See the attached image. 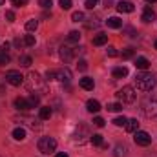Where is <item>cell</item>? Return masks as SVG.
Masks as SVG:
<instances>
[{
  "label": "cell",
  "mask_w": 157,
  "mask_h": 157,
  "mask_svg": "<svg viewBox=\"0 0 157 157\" xmlns=\"http://www.w3.org/2000/svg\"><path fill=\"white\" fill-rule=\"evenodd\" d=\"M57 157H68V154H66V152H59V154H57Z\"/></svg>",
  "instance_id": "43"
},
{
  "label": "cell",
  "mask_w": 157,
  "mask_h": 157,
  "mask_svg": "<svg viewBox=\"0 0 157 157\" xmlns=\"http://www.w3.org/2000/svg\"><path fill=\"white\" fill-rule=\"evenodd\" d=\"M108 57H117V49H115L113 46L108 48Z\"/></svg>",
  "instance_id": "41"
},
{
  "label": "cell",
  "mask_w": 157,
  "mask_h": 157,
  "mask_svg": "<svg viewBox=\"0 0 157 157\" xmlns=\"http://www.w3.org/2000/svg\"><path fill=\"white\" fill-rule=\"evenodd\" d=\"M28 101H29V104H31V108H35V106H39V102H40V97H39V95H35V93H31Z\"/></svg>",
  "instance_id": "28"
},
{
  "label": "cell",
  "mask_w": 157,
  "mask_h": 157,
  "mask_svg": "<svg viewBox=\"0 0 157 157\" xmlns=\"http://www.w3.org/2000/svg\"><path fill=\"white\" fill-rule=\"evenodd\" d=\"M86 110H88L90 113H99V112H101V102L95 101V99H90V101L86 102Z\"/></svg>",
  "instance_id": "13"
},
{
  "label": "cell",
  "mask_w": 157,
  "mask_h": 157,
  "mask_svg": "<svg viewBox=\"0 0 157 157\" xmlns=\"http://www.w3.org/2000/svg\"><path fill=\"white\" fill-rule=\"evenodd\" d=\"M13 6H17V7H22V6H26L28 4V0H9Z\"/></svg>",
  "instance_id": "38"
},
{
  "label": "cell",
  "mask_w": 157,
  "mask_h": 157,
  "mask_svg": "<svg viewBox=\"0 0 157 157\" xmlns=\"http://www.w3.org/2000/svg\"><path fill=\"white\" fill-rule=\"evenodd\" d=\"M148 66H150L148 59H144V57H137V59H135V68H137V70L146 71V70H148Z\"/></svg>",
  "instance_id": "16"
},
{
  "label": "cell",
  "mask_w": 157,
  "mask_h": 157,
  "mask_svg": "<svg viewBox=\"0 0 157 157\" xmlns=\"http://www.w3.org/2000/svg\"><path fill=\"white\" fill-rule=\"evenodd\" d=\"M141 112H143V115H144V117H150V119L157 117V99H152V101L143 102Z\"/></svg>",
  "instance_id": "4"
},
{
  "label": "cell",
  "mask_w": 157,
  "mask_h": 157,
  "mask_svg": "<svg viewBox=\"0 0 157 157\" xmlns=\"http://www.w3.org/2000/svg\"><path fill=\"white\" fill-rule=\"evenodd\" d=\"M37 146H39L40 154L48 155V154H51V152H55V150H57V141H55L53 137H40Z\"/></svg>",
  "instance_id": "3"
},
{
  "label": "cell",
  "mask_w": 157,
  "mask_h": 157,
  "mask_svg": "<svg viewBox=\"0 0 157 157\" xmlns=\"http://www.w3.org/2000/svg\"><path fill=\"white\" fill-rule=\"evenodd\" d=\"M126 121H128V119L124 117V115H122V117H115L113 119V124H115V126H126Z\"/></svg>",
  "instance_id": "33"
},
{
  "label": "cell",
  "mask_w": 157,
  "mask_h": 157,
  "mask_svg": "<svg viewBox=\"0 0 157 157\" xmlns=\"http://www.w3.org/2000/svg\"><path fill=\"white\" fill-rule=\"evenodd\" d=\"M90 141H91V144H95V146H102L104 143H102V135L101 133H93L91 137H90Z\"/></svg>",
  "instance_id": "23"
},
{
  "label": "cell",
  "mask_w": 157,
  "mask_h": 157,
  "mask_svg": "<svg viewBox=\"0 0 157 157\" xmlns=\"http://www.w3.org/2000/svg\"><path fill=\"white\" fill-rule=\"evenodd\" d=\"M15 108H17V110H20V112H26V110H29V108H31V104H29V101H28V99L18 97V99H15Z\"/></svg>",
  "instance_id": "12"
},
{
  "label": "cell",
  "mask_w": 157,
  "mask_h": 157,
  "mask_svg": "<svg viewBox=\"0 0 157 157\" xmlns=\"http://www.w3.org/2000/svg\"><path fill=\"white\" fill-rule=\"evenodd\" d=\"M28 90L29 91L35 90V93H37V90H44V82L40 80V77L37 73H29L28 75Z\"/></svg>",
  "instance_id": "6"
},
{
  "label": "cell",
  "mask_w": 157,
  "mask_h": 157,
  "mask_svg": "<svg viewBox=\"0 0 157 157\" xmlns=\"http://www.w3.org/2000/svg\"><path fill=\"white\" fill-rule=\"evenodd\" d=\"M135 97H137V93L132 86H124L122 90L117 91V99L121 104H132V102H135Z\"/></svg>",
  "instance_id": "2"
},
{
  "label": "cell",
  "mask_w": 157,
  "mask_h": 157,
  "mask_svg": "<svg viewBox=\"0 0 157 157\" xmlns=\"http://www.w3.org/2000/svg\"><path fill=\"white\" fill-rule=\"evenodd\" d=\"M112 73H113V77H115V78H124L126 75H128V68H124V66H119V68H115Z\"/></svg>",
  "instance_id": "20"
},
{
  "label": "cell",
  "mask_w": 157,
  "mask_h": 157,
  "mask_svg": "<svg viewBox=\"0 0 157 157\" xmlns=\"http://www.w3.org/2000/svg\"><path fill=\"white\" fill-rule=\"evenodd\" d=\"M18 62H20V66H24V68H29L33 60H31V57H29V55H22V57L18 59Z\"/></svg>",
  "instance_id": "25"
},
{
  "label": "cell",
  "mask_w": 157,
  "mask_h": 157,
  "mask_svg": "<svg viewBox=\"0 0 157 157\" xmlns=\"http://www.w3.org/2000/svg\"><path fill=\"white\" fill-rule=\"evenodd\" d=\"M6 64H9V55L0 51V66H6Z\"/></svg>",
  "instance_id": "35"
},
{
  "label": "cell",
  "mask_w": 157,
  "mask_h": 157,
  "mask_svg": "<svg viewBox=\"0 0 157 157\" xmlns=\"http://www.w3.org/2000/svg\"><path fill=\"white\" fill-rule=\"evenodd\" d=\"M71 20H73V22H82V20H84V13H82V11H75V13L71 15Z\"/></svg>",
  "instance_id": "29"
},
{
  "label": "cell",
  "mask_w": 157,
  "mask_h": 157,
  "mask_svg": "<svg viewBox=\"0 0 157 157\" xmlns=\"http://www.w3.org/2000/svg\"><path fill=\"white\" fill-rule=\"evenodd\" d=\"M117 9H119V13H133V4L132 2H128V0H121L117 4Z\"/></svg>",
  "instance_id": "11"
},
{
  "label": "cell",
  "mask_w": 157,
  "mask_h": 157,
  "mask_svg": "<svg viewBox=\"0 0 157 157\" xmlns=\"http://www.w3.org/2000/svg\"><path fill=\"white\" fill-rule=\"evenodd\" d=\"M59 4H60L62 9H70L71 7V0H59Z\"/></svg>",
  "instance_id": "37"
},
{
  "label": "cell",
  "mask_w": 157,
  "mask_h": 157,
  "mask_svg": "<svg viewBox=\"0 0 157 157\" xmlns=\"http://www.w3.org/2000/svg\"><path fill=\"white\" fill-rule=\"evenodd\" d=\"M37 28H39V20L31 18V20H28V22H26V29H28L29 33H31V31H35Z\"/></svg>",
  "instance_id": "24"
},
{
  "label": "cell",
  "mask_w": 157,
  "mask_h": 157,
  "mask_svg": "<svg viewBox=\"0 0 157 157\" xmlns=\"http://www.w3.org/2000/svg\"><path fill=\"white\" fill-rule=\"evenodd\" d=\"M135 86L141 91H152L154 86H155V77L152 73H148V71H141L135 77Z\"/></svg>",
  "instance_id": "1"
},
{
  "label": "cell",
  "mask_w": 157,
  "mask_h": 157,
  "mask_svg": "<svg viewBox=\"0 0 157 157\" xmlns=\"http://www.w3.org/2000/svg\"><path fill=\"white\" fill-rule=\"evenodd\" d=\"M77 68L80 70V71H86V70H88V62H86L84 59H80V60H78V64H77Z\"/></svg>",
  "instance_id": "36"
},
{
  "label": "cell",
  "mask_w": 157,
  "mask_h": 157,
  "mask_svg": "<svg viewBox=\"0 0 157 157\" xmlns=\"http://www.w3.org/2000/svg\"><path fill=\"white\" fill-rule=\"evenodd\" d=\"M121 55H122V59H124V60H126V59H132V57L135 55V49H133V48H126V49H122V53H121Z\"/></svg>",
  "instance_id": "27"
},
{
  "label": "cell",
  "mask_w": 157,
  "mask_h": 157,
  "mask_svg": "<svg viewBox=\"0 0 157 157\" xmlns=\"http://www.w3.org/2000/svg\"><path fill=\"white\" fill-rule=\"evenodd\" d=\"M93 124H95V126H99V128H102V126H104V119H102V117H95V119H93Z\"/></svg>",
  "instance_id": "39"
},
{
  "label": "cell",
  "mask_w": 157,
  "mask_h": 157,
  "mask_svg": "<svg viewBox=\"0 0 157 157\" xmlns=\"http://www.w3.org/2000/svg\"><path fill=\"white\" fill-rule=\"evenodd\" d=\"M39 6L42 7V9H51L53 2H51V0H39Z\"/></svg>",
  "instance_id": "32"
},
{
  "label": "cell",
  "mask_w": 157,
  "mask_h": 157,
  "mask_svg": "<svg viewBox=\"0 0 157 157\" xmlns=\"http://www.w3.org/2000/svg\"><path fill=\"white\" fill-rule=\"evenodd\" d=\"M13 139L24 141V139H26V130H24V128H15V130H13Z\"/></svg>",
  "instance_id": "22"
},
{
  "label": "cell",
  "mask_w": 157,
  "mask_h": 157,
  "mask_svg": "<svg viewBox=\"0 0 157 157\" xmlns=\"http://www.w3.org/2000/svg\"><path fill=\"white\" fill-rule=\"evenodd\" d=\"M6 80H7L11 86H20V84H24V77L20 75V71H15V70H11V71L6 73Z\"/></svg>",
  "instance_id": "8"
},
{
  "label": "cell",
  "mask_w": 157,
  "mask_h": 157,
  "mask_svg": "<svg viewBox=\"0 0 157 157\" xmlns=\"http://www.w3.org/2000/svg\"><path fill=\"white\" fill-rule=\"evenodd\" d=\"M57 78V70H48L46 71V80H55Z\"/></svg>",
  "instance_id": "34"
},
{
  "label": "cell",
  "mask_w": 157,
  "mask_h": 157,
  "mask_svg": "<svg viewBox=\"0 0 157 157\" xmlns=\"http://www.w3.org/2000/svg\"><path fill=\"white\" fill-rule=\"evenodd\" d=\"M82 48H78V51H80ZM77 48H70V46H62L60 48V59L64 60V64H68V62H71L73 60V57L78 53Z\"/></svg>",
  "instance_id": "5"
},
{
  "label": "cell",
  "mask_w": 157,
  "mask_h": 157,
  "mask_svg": "<svg viewBox=\"0 0 157 157\" xmlns=\"http://www.w3.org/2000/svg\"><path fill=\"white\" fill-rule=\"evenodd\" d=\"M108 110L110 112H121L122 110V104L121 102H112V104H108Z\"/></svg>",
  "instance_id": "31"
},
{
  "label": "cell",
  "mask_w": 157,
  "mask_h": 157,
  "mask_svg": "<svg viewBox=\"0 0 157 157\" xmlns=\"http://www.w3.org/2000/svg\"><path fill=\"white\" fill-rule=\"evenodd\" d=\"M51 113H53V110H51L49 106H42V108H40V112H39V117L42 119V121H46V119L51 117Z\"/></svg>",
  "instance_id": "21"
},
{
  "label": "cell",
  "mask_w": 157,
  "mask_h": 157,
  "mask_svg": "<svg viewBox=\"0 0 157 157\" xmlns=\"http://www.w3.org/2000/svg\"><path fill=\"white\" fill-rule=\"evenodd\" d=\"M6 18H7L9 22H13V20H15V13H13V11H6Z\"/></svg>",
  "instance_id": "42"
},
{
  "label": "cell",
  "mask_w": 157,
  "mask_h": 157,
  "mask_svg": "<svg viewBox=\"0 0 157 157\" xmlns=\"http://www.w3.org/2000/svg\"><path fill=\"white\" fill-rule=\"evenodd\" d=\"M133 141H135V144L137 146H148L150 143H152V137H150V133H146V132H135V135H133Z\"/></svg>",
  "instance_id": "7"
},
{
  "label": "cell",
  "mask_w": 157,
  "mask_h": 157,
  "mask_svg": "<svg viewBox=\"0 0 157 157\" xmlns=\"http://www.w3.org/2000/svg\"><path fill=\"white\" fill-rule=\"evenodd\" d=\"M106 42H108V35H104V33H99L93 37V46H104Z\"/></svg>",
  "instance_id": "19"
},
{
  "label": "cell",
  "mask_w": 157,
  "mask_h": 157,
  "mask_svg": "<svg viewBox=\"0 0 157 157\" xmlns=\"http://www.w3.org/2000/svg\"><path fill=\"white\" fill-rule=\"evenodd\" d=\"M6 4V0H0V6H4Z\"/></svg>",
  "instance_id": "45"
},
{
  "label": "cell",
  "mask_w": 157,
  "mask_h": 157,
  "mask_svg": "<svg viewBox=\"0 0 157 157\" xmlns=\"http://www.w3.org/2000/svg\"><path fill=\"white\" fill-rule=\"evenodd\" d=\"M97 2H99V0H86V4H84V6H86L88 9H93V7L97 6Z\"/></svg>",
  "instance_id": "40"
},
{
  "label": "cell",
  "mask_w": 157,
  "mask_h": 157,
  "mask_svg": "<svg viewBox=\"0 0 157 157\" xmlns=\"http://www.w3.org/2000/svg\"><path fill=\"white\" fill-rule=\"evenodd\" d=\"M141 20H143L144 24H150V22H154V20H155V13H154V9H152L150 6H146V7H144V13H143Z\"/></svg>",
  "instance_id": "10"
},
{
  "label": "cell",
  "mask_w": 157,
  "mask_h": 157,
  "mask_svg": "<svg viewBox=\"0 0 157 157\" xmlns=\"http://www.w3.org/2000/svg\"><path fill=\"white\" fill-rule=\"evenodd\" d=\"M113 155H115V157H126V155H128V146H126V144H117V146H115Z\"/></svg>",
  "instance_id": "18"
},
{
  "label": "cell",
  "mask_w": 157,
  "mask_h": 157,
  "mask_svg": "<svg viewBox=\"0 0 157 157\" xmlns=\"http://www.w3.org/2000/svg\"><path fill=\"white\" fill-rule=\"evenodd\" d=\"M155 49H157V40H155Z\"/></svg>",
  "instance_id": "46"
},
{
  "label": "cell",
  "mask_w": 157,
  "mask_h": 157,
  "mask_svg": "<svg viewBox=\"0 0 157 157\" xmlns=\"http://www.w3.org/2000/svg\"><path fill=\"white\" fill-rule=\"evenodd\" d=\"M22 42H24V46H35V37L33 35H26L22 39Z\"/></svg>",
  "instance_id": "30"
},
{
  "label": "cell",
  "mask_w": 157,
  "mask_h": 157,
  "mask_svg": "<svg viewBox=\"0 0 157 157\" xmlns=\"http://www.w3.org/2000/svg\"><path fill=\"white\" fill-rule=\"evenodd\" d=\"M146 2H148V4H154V2H157V0H146Z\"/></svg>",
  "instance_id": "44"
},
{
  "label": "cell",
  "mask_w": 157,
  "mask_h": 157,
  "mask_svg": "<svg viewBox=\"0 0 157 157\" xmlns=\"http://www.w3.org/2000/svg\"><path fill=\"white\" fill-rule=\"evenodd\" d=\"M124 128H126V132H128V133H135V132L139 130V122H137V119H128Z\"/></svg>",
  "instance_id": "14"
},
{
  "label": "cell",
  "mask_w": 157,
  "mask_h": 157,
  "mask_svg": "<svg viewBox=\"0 0 157 157\" xmlns=\"http://www.w3.org/2000/svg\"><path fill=\"white\" fill-rule=\"evenodd\" d=\"M106 24H108V28H112V29H119V28L122 26V20H121L119 17H110V18L106 20Z\"/></svg>",
  "instance_id": "17"
},
{
  "label": "cell",
  "mask_w": 157,
  "mask_h": 157,
  "mask_svg": "<svg viewBox=\"0 0 157 157\" xmlns=\"http://www.w3.org/2000/svg\"><path fill=\"white\" fill-rule=\"evenodd\" d=\"M80 40V33L78 31H70V35H68V44H75Z\"/></svg>",
  "instance_id": "26"
},
{
  "label": "cell",
  "mask_w": 157,
  "mask_h": 157,
  "mask_svg": "<svg viewBox=\"0 0 157 157\" xmlns=\"http://www.w3.org/2000/svg\"><path fill=\"white\" fill-rule=\"evenodd\" d=\"M78 84H80V88L82 90H93V86H95V82H93V78H90V77H82L80 80H78Z\"/></svg>",
  "instance_id": "15"
},
{
  "label": "cell",
  "mask_w": 157,
  "mask_h": 157,
  "mask_svg": "<svg viewBox=\"0 0 157 157\" xmlns=\"http://www.w3.org/2000/svg\"><path fill=\"white\" fill-rule=\"evenodd\" d=\"M57 78H59L62 84H70V80H71V71H70L68 68L57 70Z\"/></svg>",
  "instance_id": "9"
}]
</instances>
